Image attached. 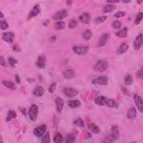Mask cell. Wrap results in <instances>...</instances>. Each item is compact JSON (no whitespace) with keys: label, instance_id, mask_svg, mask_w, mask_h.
Here are the masks:
<instances>
[{"label":"cell","instance_id":"51","mask_svg":"<svg viewBox=\"0 0 143 143\" xmlns=\"http://www.w3.org/2000/svg\"><path fill=\"white\" fill-rule=\"evenodd\" d=\"M72 1H67V4L68 5H72Z\"/></svg>","mask_w":143,"mask_h":143},{"label":"cell","instance_id":"5","mask_svg":"<svg viewBox=\"0 0 143 143\" xmlns=\"http://www.w3.org/2000/svg\"><path fill=\"white\" fill-rule=\"evenodd\" d=\"M108 78L106 76H101L93 80L92 83L94 84L106 85L108 84Z\"/></svg>","mask_w":143,"mask_h":143},{"label":"cell","instance_id":"50","mask_svg":"<svg viewBox=\"0 0 143 143\" xmlns=\"http://www.w3.org/2000/svg\"><path fill=\"white\" fill-rule=\"evenodd\" d=\"M13 51H17V52H18V48H17V46H13Z\"/></svg>","mask_w":143,"mask_h":143},{"label":"cell","instance_id":"24","mask_svg":"<svg viewBox=\"0 0 143 143\" xmlns=\"http://www.w3.org/2000/svg\"><path fill=\"white\" fill-rule=\"evenodd\" d=\"M116 36L120 38H125L127 35V28L124 27L116 33Z\"/></svg>","mask_w":143,"mask_h":143},{"label":"cell","instance_id":"36","mask_svg":"<svg viewBox=\"0 0 143 143\" xmlns=\"http://www.w3.org/2000/svg\"><path fill=\"white\" fill-rule=\"evenodd\" d=\"M121 26H122V23L121 21L117 20L113 21L112 23V27L115 29H119L121 27Z\"/></svg>","mask_w":143,"mask_h":143},{"label":"cell","instance_id":"25","mask_svg":"<svg viewBox=\"0 0 143 143\" xmlns=\"http://www.w3.org/2000/svg\"><path fill=\"white\" fill-rule=\"evenodd\" d=\"M2 83L3 84V85H5V87H6L7 88H8L10 89H12V90H15L16 88V85L15 84V83L11 81H2Z\"/></svg>","mask_w":143,"mask_h":143},{"label":"cell","instance_id":"13","mask_svg":"<svg viewBox=\"0 0 143 143\" xmlns=\"http://www.w3.org/2000/svg\"><path fill=\"white\" fill-rule=\"evenodd\" d=\"M36 64L39 68L43 69L46 67V58L44 55H40L39 56Z\"/></svg>","mask_w":143,"mask_h":143},{"label":"cell","instance_id":"20","mask_svg":"<svg viewBox=\"0 0 143 143\" xmlns=\"http://www.w3.org/2000/svg\"><path fill=\"white\" fill-rule=\"evenodd\" d=\"M79 19L83 24H88L90 20V15L87 12L83 13L79 17Z\"/></svg>","mask_w":143,"mask_h":143},{"label":"cell","instance_id":"41","mask_svg":"<svg viewBox=\"0 0 143 143\" xmlns=\"http://www.w3.org/2000/svg\"><path fill=\"white\" fill-rule=\"evenodd\" d=\"M0 24H1V28L2 30H5L9 27V25L5 20H1L0 21Z\"/></svg>","mask_w":143,"mask_h":143},{"label":"cell","instance_id":"38","mask_svg":"<svg viewBox=\"0 0 143 143\" xmlns=\"http://www.w3.org/2000/svg\"><path fill=\"white\" fill-rule=\"evenodd\" d=\"M142 17H143V15H142V12H139L137 14V16H136V18H135V24L136 25H138L139 24H140V22L141 21L142 19Z\"/></svg>","mask_w":143,"mask_h":143},{"label":"cell","instance_id":"45","mask_svg":"<svg viewBox=\"0 0 143 143\" xmlns=\"http://www.w3.org/2000/svg\"><path fill=\"white\" fill-rule=\"evenodd\" d=\"M137 76H138V77L142 79V69L137 71Z\"/></svg>","mask_w":143,"mask_h":143},{"label":"cell","instance_id":"53","mask_svg":"<svg viewBox=\"0 0 143 143\" xmlns=\"http://www.w3.org/2000/svg\"><path fill=\"white\" fill-rule=\"evenodd\" d=\"M137 2H138V3H141L142 2V1H137Z\"/></svg>","mask_w":143,"mask_h":143},{"label":"cell","instance_id":"10","mask_svg":"<svg viewBox=\"0 0 143 143\" xmlns=\"http://www.w3.org/2000/svg\"><path fill=\"white\" fill-rule=\"evenodd\" d=\"M134 99L135 102L136 106H137L138 110L141 113L143 111V107H142V99L141 96L138 95H134Z\"/></svg>","mask_w":143,"mask_h":143},{"label":"cell","instance_id":"49","mask_svg":"<svg viewBox=\"0 0 143 143\" xmlns=\"http://www.w3.org/2000/svg\"><path fill=\"white\" fill-rule=\"evenodd\" d=\"M107 2L109 3H118L119 2V1H107Z\"/></svg>","mask_w":143,"mask_h":143},{"label":"cell","instance_id":"52","mask_svg":"<svg viewBox=\"0 0 143 143\" xmlns=\"http://www.w3.org/2000/svg\"><path fill=\"white\" fill-rule=\"evenodd\" d=\"M124 2H125V3H127V2H130V1H123Z\"/></svg>","mask_w":143,"mask_h":143},{"label":"cell","instance_id":"16","mask_svg":"<svg viewBox=\"0 0 143 143\" xmlns=\"http://www.w3.org/2000/svg\"><path fill=\"white\" fill-rule=\"evenodd\" d=\"M75 74H76V73H75V71L74 70L69 69H67L64 72L63 76L66 79L70 80L75 77Z\"/></svg>","mask_w":143,"mask_h":143},{"label":"cell","instance_id":"1","mask_svg":"<svg viewBox=\"0 0 143 143\" xmlns=\"http://www.w3.org/2000/svg\"><path fill=\"white\" fill-rule=\"evenodd\" d=\"M39 113V109L37 105H32L28 109V115L31 121H35L38 119Z\"/></svg>","mask_w":143,"mask_h":143},{"label":"cell","instance_id":"23","mask_svg":"<svg viewBox=\"0 0 143 143\" xmlns=\"http://www.w3.org/2000/svg\"><path fill=\"white\" fill-rule=\"evenodd\" d=\"M81 105V103L79 100H71L68 102V106L72 109H76L80 107Z\"/></svg>","mask_w":143,"mask_h":143},{"label":"cell","instance_id":"12","mask_svg":"<svg viewBox=\"0 0 143 143\" xmlns=\"http://www.w3.org/2000/svg\"><path fill=\"white\" fill-rule=\"evenodd\" d=\"M142 44V34H139L134 41V48L135 50H139Z\"/></svg>","mask_w":143,"mask_h":143},{"label":"cell","instance_id":"8","mask_svg":"<svg viewBox=\"0 0 143 143\" xmlns=\"http://www.w3.org/2000/svg\"><path fill=\"white\" fill-rule=\"evenodd\" d=\"M68 15V12L66 10H61L56 12L53 16V19L55 20H60L65 18Z\"/></svg>","mask_w":143,"mask_h":143},{"label":"cell","instance_id":"32","mask_svg":"<svg viewBox=\"0 0 143 143\" xmlns=\"http://www.w3.org/2000/svg\"><path fill=\"white\" fill-rule=\"evenodd\" d=\"M83 37L84 40H89L92 37V33L90 30H85L83 34Z\"/></svg>","mask_w":143,"mask_h":143},{"label":"cell","instance_id":"3","mask_svg":"<svg viewBox=\"0 0 143 143\" xmlns=\"http://www.w3.org/2000/svg\"><path fill=\"white\" fill-rule=\"evenodd\" d=\"M89 48L87 46H74L73 48V52L79 55H84L88 51Z\"/></svg>","mask_w":143,"mask_h":143},{"label":"cell","instance_id":"15","mask_svg":"<svg viewBox=\"0 0 143 143\" xmlns=\"http://www.w3.org/2000/svg\"><path fill=\"white\" fill-rule=\"evenodd\" d=\"M44 89L42 86L39 85L36 87L33 91V95L37 97H41L44 94Z\"/></svg>","mask_w":143,"mask_h":143},{"label":"cell","instance_id":"6","mask_svg":"<svg viewBox=\"0 0 143 143\" xmlns=\"http://www.w3.org/2000/svg\"><path fill=\"white\" fill-rule=\"evenodd\" d=\"M110 38V34L109 33H105L102 35L98 41L97 46L98 47H102L106 45L107 41Z\"/></svg>","mask_w":143,"mask_h":143},{"label":"cell","instance_id":"28","mask_svg":"<svg viewBox=\"0 0 143 143\" xmlns=\"http://www.w3.org/2000/svg\"><path fill=\"white\" fill-rule=\"evenodd\" d=\"M107 19V17L106 16H98V17H96L94 22L96 24H99L105 21Z\"/></svg>","mask_w":143,"mask_h":143},{"label":"cell","instance_id":"46","mask_svg":"<svg viewBox=\"0 0 143 143\" xmlns=\"http://www.w3.org/2000/svg\"><path fill=\"white\" fill-rule=\"evenodd\" d=\"M15 79L16 82H17V83L20 84L21 83V80H20V77L19 76V75H17V74L15 75Z\"/></svg>","mask_w":143,"mask_h":143},{"label":"cell","instance_id":"47","mask_svg":"<svg viewBox=\"0 0 143 143\" xmlns=\"http://www.w3.org/2000/svg\"><path fill=\"white\" fill-rule=\"evenodd\" d=\"M0 62H1V65L2 66L5 67L6 66V63L5 61V59H3L2 56H1V58H0Z\"/></svg>","mask_w":143,"mask_h":143},{"label":"cell","instance_id":"40","mask_svg":"<svg viewBox=\"0 0 143 143\" xmlns=\"http://www.w3.org/2000/svg\"><path fill=\"white\" fill-rule=\"evenodd\" d=\"M78 23L76 20H71L68 24V27L69 28H74L77 25Z\"/></svg>","mask_w":143,"mask_h":143},{"label":"cell","instance_id":"30","mask_svg":"<svg viewBox=\"0 0 143 143\" xmlns=\"http://www.w3.org/2000/svg\"><path fill=\"white\" fill-rule=\"evenodd\" d=\"M16 116H17V115L15 111L10 110L8 114V116L6 117V121H10L11 119H15V118L16 117Z\"/></svg>","mask_w":143,"mask_h":143},{"label":"cell","instance_id":"33","mask_svg":"<svg viewBox=\"0 0 143 143\" xmlns=\"http://www.w3.org/2000/svg\"><path fill=\"white\" fill-rule=\"evenodd\" d=\"M54 142L56 143L62 142L63 141V137L61 134L60 133H56L53 138Z\"/></svg>","mask_w":143,"mask_h":143},{"label":"cell","instance_id":"35","mask_svg":"<svg viewBox=\"0 0 143 143\" xmlns=\"http://www.w3.org/2000/svg\"><path fill=\"white\" fill-rule=\"evenodd\" d=\"M76 140L75 136L72 133H69L67 135L66 137V142H74Z\"/></svg>","mask_w":143,"mask_h":143},{"label":"cell","instance_id":"2","mask_svg":"<svg viewBox=\"0 0 143 143\" xmlns=\"http://www.w3.org/2000/svg\"><path fill=\"white\" fill-rule=\"evenodd\" d=\"M109 64L106 60H99L97 62L95 66L94 69L95 70L99 72H103L106 70L108 68Z\"/></svg>","mask_w":143,"mask_h":143},{"label":"cell","instance_id":"31","mask_svg":"<svg viewBox=\"0 0 143 143\" xmlns=\"http://www.w3.org/2000/svg\"><path fill=\"white\" fill-rule=\"evenodd\" d=\"M65 23L63 21H58L54 25L55 28L56 30H61L63 29L65 27Z\"/></svg>","mask_w":143,"mask_h":143},{"label":"cell","instance_id":"42","mask_svg":"<svg viewBox=\"0 0 143 143\" xmlns=\"http://www.w3.org/2000/svg\"><path fill=\"white\" fill-rule=\"evenodd\" d=\"M56 82H53V83L50 85L49 88H48V91L50 93H51V94H53L55 92V88H56Z\"/></svg>","mask_w":143,"mask_h":143},{"label":"cell","instance_id":"11","mask_svg":"<svg viewBox=\"0 0 143 143\" xmlns=\"http://www.w3.org/2000/svg\"><path fill=\"white\" fill-rule=\"evenodd\" d=\"M15 39L14 34L11 32H8V33H3L2 34V39L7 42H12Z\"/></svg>","mask_w":143,"mask_h":143},{"label":"cell","instance_id":"9","mask_svg":"<svg viewBox=\"0 0 143 143\" xmlns=\"http://www.w3.org/2000/svg\"><path fill=\"white\" fill-rule=\"evenodd\" d=\"M41 11V10L40 8V6L38 5H36L33 9L31 10V11H30V12L28 14V15L27 16V20H30L32 18L34 17H36L37 16H38L39 13H40Z\"/></svg>","mask_w":143,"mask_h":143},{"label":"cell","instance_id":"48","mask_svg":"<svg viewBox=\"0 0 143 143\" xmlns=\"http://www.w3.org/2000/svg\"><path fill=\"white\" fill-rule=\"evenodd\" d=\"M20 112L22 113L23 115H24L25 116L26 115V109H24V108H21L19 109Z\"/></svg>","mask_w":143,"mask_h":143},{"label":"cell","instance_id":"7","mask_svg":"<svg viewBox=\"0 0 143 143\" xmlns=\"http://www.w3.org/2000/svg\"><path fill=\"white\" fill-rule=\"evenodd\" d=\"M46 128H47V127H46V125H42L41 126H39L35 128L34 134L36 137L39 138L41 137L45 133Z\"/></svg>","mask_w":143,"mask_h":143},{"label":"cell","instance_id":"34","mask_svg":"<svg viewBox=\"0 0 143 143\" xmlns=\"http://www.w3.org/2000/svg\"><path fill=\"white\" fill-rule=\"evenodd\" d=\"M73 123L75 125H76V126H79L80 127H84L85 126L84 121L82 120L81 118H78L77 120L74 121Z\"/></svg>","mask_w":143,"mask_h":143},{"label":"cell","instance_id":"22","mask_svg":"<svg viewBox=\"0 0 143 143\" xmlns=\"http://www.w3.org/2000/svg\"><path fill=\"white\" fill-rule=\"evenodd\" d=\"M128 48V46L126 43H123L117 50V53L118 54H122L126 52Z\"/></svg>","mask_w":143,"mask_h":143},{"label":"cell","instance_id":"19","mask_svg":"<svg viewBox=\"0 0 143 143\" xmlns=\"http://www.w3.org/2000/svg\"><path fill=\"white\" fill-rule=\"evenodd\" d=\"M137 112L135 107H131L128 109L127 112V116L130 119H134L137 117Z\"/></svg>","mask_w":143,"mask_h":143},{"label":"cell","instance_id":"27","mask_svg":"<svg viewBox=\"0 0 143 143\" xmlns=\"http://www.w3.org/2000/svg\"><path fill=\"white\" fill-rule=\"evenodd\" d=\"M116 9V6L113 5H107L103 7V11L105 13H110L113 12Z\"/></svg>","mask_w":143,"mask_h":143},{"label":"cell","instance_id":"21","mask_svg":"<svg viewBox=\"0 0 143 143\" xmlns=\"http://www.w3.org/2000/svg\"><path fill=\"white\" fill-rule=\"evenodd\" d=\"M88 128L92 133L94 134H98L100 133V131H101L100 130L99 127L95 124H89L88 126Z\"/></svg>","mask_w":143,"mask_h":143},{"label":"cell","instance_id":"37","mask_svg":"<svg viewBox=\"0 0 143 143\" xmlns=\"http://www.w3.org/2000/svg\"><path fill=\"white\" fill-rule=\"evenodd\" d=\"M50 141H51V136H50V133L48 131L41 139V142L49 143Z\"/></svg>","mask_w":143,"mask_h":143},{"label":"cell","instance_id":"43","mask_svg":"<svg viewBox=\"0 0 143 143\" xmlns=\"http://www.w3.org/2000/svg\"><path fill=\"white\" fill-rule=\"evenodd\" d=\"M125 15V12L123 11H118L116 13L114 14V16L117 17V18H119L121 17H123Z\"/></svg>","mask_w":143,"mask_h":143},{"label":"cell","instance_id":"39","mask_svg":"<svg viewBox=\"0 0 143 143\" xmlns=\"http://www.w3.org/2000/svg\"><path fill=\"white\" fill-rule=\"evenodd\" d=\"M8 62L9 63L10 66L12 67H15L16 64L17 63V60L15 58H12V57H10V58H9Z\"/></svg>","mask_w":143,"mask_h":143},{"label":"cell","instance_id":"18","mask_svg":"<svg viewBox=\"0 0 143 143\" xmlns=\"http://www.w3.org/2000/svg\"><path fill=\"white\" fill-rule=\"evenodd\" d=\"M107 98L104 96H98L95 99V102L96 105L99 106H103L106 105Z\"/></svg>","mask_w":143,"mask_h":143},{"label":"cell","instance_id":"29","mask_svg":"<svg viewBox=\"0 0 143 143\" xmlns=\"http://www.w3.org/2000/svg\"><path fill=\"white\" fill-rule=\"evenodd\" d=\"M125 83L127 85H131L133 82V78L131 74H127L125 77Z\"/></svg>","mask_w":143,"mask_h":143},{"label":"cell","instance_id":"44","mask_svg":"<svg viewBox=\"0 0 143 143\" xmlns=\"http://www.w3.org/2000/svg\"><path fill=\"white\" fill-rule=\"evenodd\" d=\"M114 140L113 138L111 137H111H108L107 138L105 139V140L104 141H103V142H113Z\"/></svg>","mask_w":143,"mask_h":143},{"label":"cell","instance_id":"26","mask_svg":"<svg viewBox=\"0 0 143 143\" xmlns=\"http://www.w3.org/2000/svg\"><path fill=\"white\" fill-rule=\"evenodd\" d=\"M105 105L110 108H117L118 107L117 102L112 99H107Z\"/></svg>","mask_w":143,"mask_h":143},{"label":"cell","instance_id":"17","mask_svg":"<svg viewBox=\"0 0 143 143\" xmlns=\"http://www.w3.org/2000/svg\"><path fill=\"white\" fill-rule=\"evenodd\" d=\"M111 137L113 138L114 140H116L120 137V133L118 129V127L116 125H113L111 127Z\"/></svg>","mask_w":143,"mask_h":143},{"label":"cell","instance_id":"54","mask_svg":"<svg viewBox=\"0 0 143 143\" xmlns=\"http://www.w3.org/2000/svg\"><path fill=\"white\" fill-rule=\"evenodd\" d=\"M3 17V13H2V12H1V17L2 18Z\"/></svg>","mask_w":143,"mask_h":143},{"label":"cell","instance_id":"4","mask_svg":"<svg viewBox=\"0 0 143 143\" xmlns=\"http://www.w3.org/2000/svg\"><path fill=\"white\" fill-rule=\"evenodd\" d=\"M78 90L74 88L65 87L63 89V93L68 97H73L78 94Z\"/></svg>","mask_w":143,"mask_h":143},{"label":"cell","instance_id":"14","mask_svg":"<svg viewBox=\"0 0 143 143\" xmlns=\"http://www.w3.org/2000/svg\"><path fill=\"white\" fill-rule=\"evenodd\" d=\"M55 104H56V110L58 112L60 113L62 112L63 110V108L64 107V101L63 99L59 97H56L55 100Z\"/></svg>","mask_w":143,"mask_h":143}]
</instances>
